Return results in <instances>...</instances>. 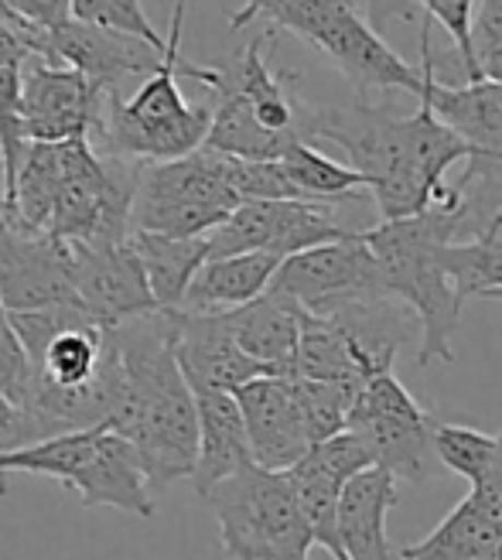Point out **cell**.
<instances>
[{
  "mask_svg": "<svg viewBox=\"0 0 502 560\" xmlns=\"http://www.w3.org/2000/svg\"><path fill=\"white\" fill-rule=\"evenodd\" d=\"M308 140H328L349 154V164L370 182L380 222L455 206V188L444 175L452 164L471 158V148L434 114L428 100L410 117L366 100L315 109Z\"/></svg>",
  "mask_w": 502,
  "mask_h": 560,
  "instance_id": "1",
  "label": "cell"
},
{
  "mask_svg": "<svg viewBox=\"0 0 502 560\" xmlns=\"http://www.w3.org/2000/svg\"><path fill=\"white\" fill-rule=\"evenodd\" d=\"M109 331L124 370L109 431L137 447L154 492L191 479L199 465V407L178 362L175 312H151Z\"/></svg>",
  "mask_w": 502,
  "mask_h": 560,
  "instance_id": "2",
  "label": "cell"
},
{
  "mask_svg": "<svg viewBox=\"0 0 502 560\" xmlns=\"http://www.w3.org/2000/svg\"><path fill=\"white\" fill-rule=\"evenodd\" d=\"M362 236L380 264L383 291L407 304L421 322L417 366L452 362V335L462 315L458 291L444 270V246L458 243L452 206H434L400 222H380L373 230H362Z\"/></svg>",
  "mask_w": 502,
  "mask_h": 560,
  "instance_id": "3",
  "label": "cell"
},
{
  "mask_svg": "<svg viewBox=\"0 0 502 560\" xmlns=\"http://www.w3.org/2000/svg\"><path fill=\"white\" fill-rule=\"evenodd\" d=\"M185 8L188 0H175L161 69L144 79L130 96H106L103 117L90 133V144L100 154L137 164H161L206 148L212 106H191L178 90Z\"/></svg>",
  "mask_w": 502,
  "mask_h": 560,
  "instance_id": "4",
  "label": "cell"
},
{
  "mask_svg": "<svg viewBox=\"0 0 502 560\" xmlns=\"http://www.w3.org/2000/svg\"><path fill=\"white\" fill-rule=\"evenodd\" d=\"M249 21H270L281 32H291L315 45L359 93L404 90L421 100L424 72L407 66L389 48L376 27L359 14L355 0H243L230 18V32H240Z\"/></svg>",
  "mask_w": 502,
  "mask_h": 560,
  "instance_id": "5",
  "label": "cell"
},
{
  "mask_svg": "<svg viewBox=\"0 0 502 560\" xmlns=\"http://www.w3.org/2000/svg\"><path fill=\"white\" fill-rule=\"evenodd\" d=\"M202 499L233 560H312L315 537L288 471L249 465Z\"/></svg>",
  "mask_w": 502,
  "mask_h": 560,
  "instance_id": "6",
  "label": "cell"
},
{
  "mask_svg": "<svg viewBox=\"0 0 502 560\" xmlns=\"http://www.w3.org/2000/svg\"><path fill=\"white\" fill-rule=\"evenodd\" d=\"M240 206L230 182V154L202 148L178 161L144 164L133 199V233L199 240L219 230Z\"/></svg>",
  "mask_w": 502,
  "mask_h": 560,
  "instance_id": "7",
  "label": "cell"
},
{
  "mask_svg": "<svg viewBox=\"0 0 502 560\" xmlns=\"http://www.w3.org/2000/svg\"><path fill=\"white\" fill-rule=\"evenodd\" d=\"M431 428L434 417L413 400L394 370L370 376L349 413V431L366 441L376 468L389 471L397 482H424L431 475Z\"/></svg>",
  "mask_w": 502,
  "mask_h": 560,
  "instance_id": "8",
  "label": "cell"
},
{
  "mask_svg": "<svg viewBox=\"0 0 502 560\" xmlns=\"http://www.w3.org/2000/svg\"><path fill=\"white\" fill-rule=\"evenodd\" d=\"M270 288L294 298L304 312L322 318L342 312L349 304L389 298L383 291L380 264L362 230L342 243H328L318 249H304L297 257H288Z\"/></svg>",
  "mask_w": 502,
  "mask_h": 560,
  "instance_id": "9",
  "label": "cell"
},
{
  "mask_svg": "<svg viewBox=\"0 0 502 560\" xmlns=\"http://www.w3.org/2000/svg\"><path fill=\"white\" fill-rule=\"evenodd\" d=\"M164 48L75 18L48 35L51 66H69L82 72L106 96H124V86L130 79L137 86L151 79L164 62Z\"/></svg>",
  "mask_w": 502,
  "mask_h": 560,
  "instance_id": "10",
  "label": "cell"
},
{
  "mask_svg": "<svg viewBox=\"0 0 502 560\" xmlns=\"http://www.w3.org/2000/svg\"><path fill=\"white\" fill-rule=\"evenodd\" d=\"M0 304L11 315L79 304L69 243L14 226L0 236Z\"/></svg>",
  "mask_w": 502,
  "mask_h": 560,
  "instance_id": "11",
  "label": "cell"
},
{
  "mask_svg": "<svg viewBox=\"0 0 502 560\" xmlns=\"http://www.w3.org/2000/svg\"><path fill=\"white\" fill-rule=\"evenodd\" d=\"M106 93H100L93 82L69 69L35 62L24 72V130L32 144H72L86 140L100 117H103Z\"/></svg>",
  "mask_w": 502,
  "mask_h": 560,
  "instance_id": "12",
  "label": "cell"
},
{
  "mask_svg": "<svg viewBox=\"0 0 502 560\" xmlns=\"http://www.w3.org/2000/svg\"><path fill=\"white\" fill-rule=\"evenodd\" d=\"M69 249H72V277H75L79 304L100 325L114 328L130 318L161 312L130 240L120 246L69 243Z\"/></svg>",
  "mask_w": 502,
  "mask_h": 560,
  "instance_id": "13",
  "label": "cell"
},
{
  "mask_svg": "<svg viewBox=\"0 0 502 560\" xmlns=\"http://www.w3.org/2000/svg\"><path fill=\"white\" fill-rule=\"evenodd\" d=\"M236 400L260 468L291 471L315 447L291 376H260L236 389Z\"/></svg>",
  "mask_w": 502,
  "mask_h": 560,
  "instance_id": "14",
  "label": "cell"
},
{
  "mask_svg": "<svg viewBox=\"0 0 502 560\" xmlns=\"http://www.w3.org/2000/svg\"><path fill=\"white\" fill-rule=\"evenodd\" d=\"M431 18H421V72L424 93L434 106V114L448 124L471 154L502 158V82H465V86H448L434 75V48H431Z\"/></svg>",
  "mask_w": 502,
  "mask_h": 560,
  "instance_id": "15",
  "label": "cell"
},
{
  "mask_svg": "<svg viewBox=\"0 0 502 560\" xmlns=\"http://www.w3.org/2000/svg\"><path fill=\"white\" fill-rule=\"evenodd\" d=\"M178 322V362L191 386H212L236 394L260 376H277L270 366L246 355L226 315H191L175 312Z\"/></svg>",
  "mask_w": 502,
  "mask_h": 560,
  "instance_id": "16",
  "label": "cell"
},
{
  "mask_svg": "<svg viewBox=\"0 0 502 560\" xmlns=\"http://www.w3.org/2000/svg\"><path fill=\"white\" fill-rule=\"evenodd\" d=\"M69 492L79 495L82 506H109L127 516H154V489L148 479V468L137 455V447L120 438L117 431H103L93 458L82 465V471L72 479Z\"/></svg>",
  "mask_w": 502,
  "mask_h": 560,
  "instance_id": "17",
  "label": "cell"
},
{
  "mask_svg": "<svg viewBox=\"0 0 502 560\" xmlns=\"http://www.w3.org/2000/svg\"><path fill=\"white\" fill-rule=\"evenodd\" d=\"M191 394L199 407V465H195L191 486L199 495H209L219 482L233 479L257 462L236 394L212 386H191Z\"/></svg>",
  "mask_w": 502,
  "mask_h": 560,
  "instance_id": "18",
  "label": "cell"
},
{
  "mask_svg": "<svg viewBox=\"0 0 502 560\" xmlns=\"http://www.w3.org/2000/svg\"><path fill=\"white\" fill-rule=\"evenodd\" d=\"M304 315L308 312H304L294 298L270 288L267 294L249 301L246 307L230 312L226 322L246 355H254L257 362L270 366L277 376H288L294 366V355H297Z\"/></svg>",
  "mask_w": 502,
  "mask_h": 560,
  "instance_id": "19",
  "label": "cell"
},
{
  "mask_svg": "<svg viewBox=\"0 0 502 560\" xmlns=\"http://www.w3.org/2000/svg\"><path fill=\"white\" fill-rule=\"evenodd\" d=\"M397 479L383 468L355 475L342 492L339 537L349 560H400L386 540V513L397 506Z\"/></svg>",
  "mask_w": 502,
  "mask_h": 560,
  "instance_id": "20",
  "label": "cell"
},
{
  "mask_svg": "<svg viewBox=\"0 0 502 560\" xmlns=\"http://www.w3.org/2000/svg\"><path fill=\"white\" fill-rule=\"evenodd\" d=\"M281 264L284 260L273 254H243V257L209 260L199 270V277L191 280L182 312L230 315L236 307H246L249 301H257L260 294L270 291Z\"/></svg>",
  "mask_w": 502,
  "mask_h": 560,
  "instance_id": "21",
  "label": "cell"
},
{
  "mask_svg": "<svg viewBox=\"0 0 502 560\" xmlns=\"http://www.w3.org/2000/svg\"><path fill=\"white\" fill-rule=\"evenodd\" d=\"M130 246L144 267L161 312H182L191 280L209 264V240H175L157 233H130Z\"/></svg>",
  "mask_w": 502,
  "mask_h": 560,
  "instance_id": "22",
  "label": "cell"
},
{
  "mask_svg": "<svg viewBox=\"0 0 502 560\" xmlns=\"http://www.w3.org/2000/svg\"><path fill=\"white\" fill-rule=\"evenodd\" d=\"M502 540V526L476 495H465L431 534L400 550V560H476Z\"/></svg>",
  "mask_w": 502,
  "mask_h": 560,
  "instance_id": "23",
  "label": "cell"
},
{
  "mask_svg": "<svg viewBox=\"0 0 502 560\" xmlns=\"http://www.w3.org/2000/svg\"><path fill=\"white\" fill-rule=\"evenodd\" d=\"M66 182V144H32L24 154L11 219L27 233H48Z\"/></svg>",
  "mask_w": 502,
  "mask_h": 560,
  "instance_id": "24",
  "label": "cell"
},
{
  "mask_svg": "<svg viewBox=\"0 0 502 560\" xmlns=\"http://www.w3.org/2000/svg\"><path fill=\"white\" fill-rule=\"evenodd\" d=\"M281 164L304 202H352L359 191H370V182L352 164L331 161L312 144H294Z\"/></svg>",
  "mask_w": 502,
  "mask_h": 560,
  "instance_id": "25",
  "label": "cell"
},
{
  "mask_svg": "<svg viewBox=\"0 0 502 560\" xmlns=\"http://www.w3.org/2000/svg\"><path fill=\"white\" fill-rule=\"evenodd\" d=\"M444 270L458 291V301L502 294V236L448 243L444 246Z\"/></svg>",
  "mask_w": 502,
  "mask_h": 560,
  "instance_id": "26",
  "label": "cell"
},
{
  "mask_svg": "<svg viewBox=\"0 0 502 560\" xmlns=\"http://www.w3.org/2000/svg\"><path fill=\"white\" fill-rule=\"evenodd\" d=\"M431 447H434V458L444 468H452L458 479H465L471 486H479L486 479V471L495 458L492 434H482L465 424H444V420H434Z\"/></svg>",
  "mask_w": 502,
  "mask_h": 560,
  "instance_id": "27",
  "label": "cell"
},
{
  "mask_svg": "<svg viewBox=\"0 0 502 560\" xmlns=\"http://www.w3.org/2000/svg\"><path fill=\"white\" fill-rule=\"evenodd\" d=\"M291 383H294L301 413L308 420V431H312L315 444L349 431V413L359 397L355 389H349L342 383H318V380H297V376H291Z\"/></svg>",
  "mask_w": 502,
  "mask_h": 560,
  "instance_id": "28",
  "label": "cell"
},
{
  "mask_svg": "<svg viewBox=\"0 0 502 560\" xmlns=\"http://www.w3.org/2000/svg\"><path fill=\"white\" fill-rule=\"evenodd\" d=\"M72 18L109 27V32L144 38L157 48L167 45V38H161V32H154V24L148 21L141 0H72Z\"/></svg>",
  "mask_w": 502,
  "mask_h": 560,
  "instance_id": "29",
  "label": "cell"
},
{
  "mask_svg": "<svg viewBox=\"0 0 502 560\" xmlns=\"http://www.w3.org/2000/svg\"><path fill=\"white\" fill-rule=\"evenodd\" d=\"M424 8V18L437 21L452 35L458 62L468 75V82H486L476 62V42H471V24H476V0H413Z\"/></svg>",
  "mask_w": 502,
  "mask_h": 560,
  "instance_id": "30",
  "label": "cell"
},
{
  "mask_svg": "<svg viewBox=\"0 0 502 560\" xmlns=\"http://www.w3.org/2000/svg\"><path fill=\"white\" fill-rule=\"evenodd\" d=\"M32 386H35L32 355H27V349L21 342V335L11 322V312L0 304V397L27 407V400H32Z\"/></svg>",
  "mask_w": 502,
  "mask_h": 560,
  "instance_id": "31",
  "label": "cell"
},
{
  "mask_svg": "<svg viewBox=\"0 0 502 560\" xmlns=\"http://www.w3.org/2000/svg\"><path fill=\"white\" fill-rule=\"evenodd\" d=\"M8 8L17 18L21 38L35 51V59L51 66L48 35L72 21V0H8Z\"/></svg>",
  "mask_w": 502,
  "mask_h": 560,
  "instance_id": "32",
  "label": "cell"
},
{
  "mask_svg": "<svg viewBox=\"0 0 502 560\" xmlns=\"http://www.w3.org/2000/svg\"><path fill=\"white\" fill-rule=\"evenodd\" d=\"M471 42H476V62L482 79L502 82V0H479Z\"/></svg>",
  "mask_w": 502,
  "mask_h": 560,
  "instance_id": "33",
  "label": "cell"
},
{
  "mask_svg": "<svg viewBox=\"0 0 502 560\" xmlns=\"http://www.w3.org/2000/svg\"><path fill=\"white\" fill-rule=\"evenodd\" d=\"M35 441H45L35 413L8 397H0V455L17 452V447H27Z\"/></svg>",
  "mask_w": 502,
  "mask_h": 560,
  "instance_id": "34",
  "label": "cell"
},
{
  "mask_svg": "<svg viewBox=\"0 0 502 560\" xmlns=\"http://www.w3.org/2000/svg\"><path fill=\"white\" fill-rule=\"evenodd\" d=\"M471 495H476L492 513V520L502 526V431L495 434V458L486 471V479L479 486H471Z\"/></svg>",
  "mask_w": 502,
  "mask_h": 560,
  "instance_id": "35",
  "label": "cell"
},
{
  "mask_svg": "<svg viewBox=\"0 0 502 560\" xmlns=\"http://www.w3.org/2000/svg\"><path fill=\"white\" fill-rule=\"evenodd\" d=\"M32 59H35V51L27 48V42L14 32L8 21H0V66L24 69V62H32Z\"/></svg>",
  "mask_w": 502,
  "mask_h": 560,
  "instance_id": "36",
  "label": "cell"
},
{
  "mask_svg": "<svg viewBox=\"0 0 502 560\" xmlns=\"http://www.w3.org/2000/svg\"><path fill=\"white\" fill-rule=\"evenodd\" d=\"M413 14H417L413 0H366V21L373 27L389 21H413Z\"/></svg>",
  "mask_w": 502,
  "mask_h": 560,
  "instance_id": "37",
  "label": "cell"
},
{
  "mask_svg": "<svg viewBox=\"0 0 502 560\" xmlns=\"http://www.w3.org/2000/svg\"><path fill=\"white\" fill-rule=\"evenodd\" d=\"M0 21H8V24L14 27V32L21 35V24H17V18L11 14V8H8V0H0Z\"/></svg>",
  "mask_w": 502,
  "mask_h": 560,
  "instance_id": "38",
  "label": "cell"
},
{
  "mask_svg": "<svg viewBox=\"0 0 502 560\" xmlns=\"http://www.w3.org/2000/svg\"><path fill=\"white\" fill-rule=\"evenodd\" d=\"M476 560H502V540L492 547V550H486V553H479Z\"/></svg>",
  "mask_w": 502,
  "mask_h": 560,
  "instance_id": "39",
  "label": "cell"
},
{
  "mask_svg": "<svg viewBox=\"0 0 502 560\" xmlns=\"http://www.w3.org/2000/svg\"><path fill=\"white\" fill-rule=\"evenodd\" d=\"M489 301H502V294H492V298H489Z\"/></svg>",
  "mask_w": 502,
  "mask_h": 560,
  "instance_id": "40",
  "label": "cell"
}]
</instances>
